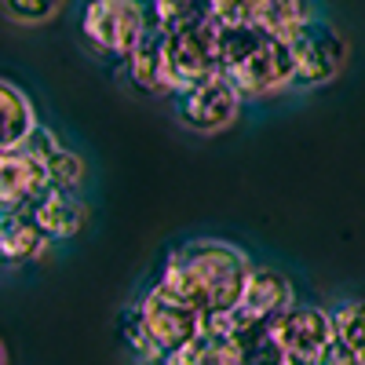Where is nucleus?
<instances>
[{
	"instance_id": "nucleus-7",
	"label": "nucleus",
	"mask_w": 365,
	"mask_h": 365,
	"mask_svg": "<svg viewBox=\"0 0 365 365\" xmlns=\"http://www.w3.org/2000/svg\"><path fill=\"white\" fill-rule=\"evenodd\" d=\"M81 29L99 51L128 58L150 29V8L143 0H99V4L84 8Z\"/></svg>"
},
{
	"instance_id": "nucleus-2",
	"label": "nucleus",
	"mask_w": 365,
	"mask_h": 365,
	"mask_svg": "<svg viewBox=\"0 0 365 365\" xmlns=\"http://www.w3.org/2000/svg\"><path fill=\"white\" fill-rule=\"evenodd\" d=\"M216 70L241 99L274 96L292 84V51L289 41L263 26H216Z\"/></svg>"
},
{
	"instance_id": "nucleus-12",
	"label": "nucleus",
	"mask_w": 365,
	"mask_h": 365,
	"mask_svg": "<svg viewBox=\"0 0 365 365\" xmlns=\"http://www.w3.org/2000/svg\"><path fill=\"white\" fill-rule=\"evenodd\" d=\"M51 241L37 230L34 212L29 208H4L0 212V263L19 267L37 259Z\"/></svg>"
},
{
	"instance_id": "nucleus-24",
	"label": "nucleus",
	"mask_w": 365,
	"mask_h": 365,
	"mask_svg": "<svg viewBox=\"0 0 365 365\" xmlns=\"http://www.w3.org/2000/svg\"><path fill=\"white\" fill-rule=\"evenodd\" d=\"M282 365H289V361H282Z\"/></svg>"
},
{
	"instance_id": "nucleus-1",
	"label": "nucleus",
	"mask_w": 365,
	"mask_h": 365,
	"mask_svg": "<svg viewBox=\"0 0 365 365\" xmlns=\"http://www.w3.org/2000/svg\"><path fill=\"white\" fill-rule=\"evenodd\" d=\"M249 270L252 263L241 249L227 245V241L201 237L168 256L158 289L179 303H187L201 318H216V314H227L237 303Z\"/></svg>"
},
{
	"instance_id": "nucleus-6",
	"label": "nucleus",
	"mask_w": 365,
	"mask_h": 365,
	"mask_svg": "<svg viewBox=\"0 0 365 365\" xmlns=\"http://www.w3.org/2000/svg\"><path fill=\"white\" fill-rule=\"evenodd\" d=\"M161 73H165V91H172V96L220 73L212 22L197 29H182V34H161Z\"/></svg>"
},
{
	"instance_id": "nucleus-19",
	"label": "nucleus",
	"mask_w": 365,
	"mask_h": 365,
	"mask_svg": "<svg viewBox=\"0 0 365 365\" xmlns=\"http://www.w3.org/2000/svg\"><path fill=\"white\" fill-rule=\"evenodd\" d=\"M4 11L19 26H44L63 11V0H4Z\"/></svg>"
},
{
	"instance_id": "nucleus-11",
	"label": "nucleus",
	"mask_w": 365,
	"mask_h": 365,
	"mask_svg": "<svg viewBox=\"0 0 365 365\" xmlns=\"http://www.w3.org/2000/svg\"><path fill=\"white\" fill-rule=\"evenodd\" d=\"M48 190L44 161L29 150H4L0 154V212L4 208H29Z\"/></svg>"
},
{
	"instance_id": "nucleus-15",
	"label": "nucleus",
	"mask_w": 365,
	"mask_h": 365,
	"mask_svg": "<svg viewBox=\"0 0 365 365\" xmlns=\"http://www.w3.org/2000/svg\"><path fill=\"white\" fill-rule=\"evenodd\" d=\"M125 63H128L132 81H135L143 91H154V96H161V91H165V73H161V29H154V22H150V29L143 34V41L132 48V55L125 58Z\"/></svg>"
},
{
	"instance_id": "nucleus-5",
	"label": "nucleus",
	"mask_w": 365,
	"mask_h": 365,
	"mask_svg": "<svg viewBox=\"0 0 365 365\" xmlns=\"http://www.w3.org/2000/svg\"><path fill=\"white\" fill-rule=\"evenodd\" d=\"M292 303L296 299H292V285H289L285 274L267 270V267H252L237 303L227 314L205 318V325H212V329H267L278 314H285Z\"/></svg>"
},
{
	"instance_id": "nucleus-22",
	"label": "nucleus",
	"mask_w": 365,
	"mask_h": 365,
	"mask_svg": "<svg viewBox=\"0 0 365 365\" xmlns=\"http://www.w3.org/2000/svg\"><path fill=\"white\" fill-rule=\"evenodd\" d=\"M88 4H99V0H88Z\"/></svg>"
},
{
	"instance_id": "nucleus-20",
	"label": "nucleus",
	"mask_w": 365,
	"mask_h": 365,
	"mask_svg": "<svg viewBox=\"0 0 365 365\" xmlns=\"http://www.w3.org/2000/svg\"><path fill=\"white\" fill-rule=\"evenodd\" d=\"M314 365H361V358H358V354H354L344 340L332 336V340H329V347L322 351V358H318Z\"/></svg>"
},
{
	"instance_id": "nucleus-18",
	"label": "nucleus",
	"mask_w": 365,
	"mask_h": 365,
	"mask_svg": "<svg viewBox=\"0 0 365 365\" xmlns=\"http://www.w3.org/2000/svg\"><path fill=\"white\" fill-rule=\"evenodd\" d=\"M332 332L344 340L365 365V299H347L332 311Z\"/></svg>"
},
{
	"instance_id": "nucleus-16",
	"label": "nucleus",
	"mask_w": 365,
	"mask_h": 365,
	"mask_svg": "<svg viewBox=\"0 0 365 365\" xmlns=\"http://www.w3.org/2000/svg\"><path fill=\"white\" fill-rule=\"evenodd\" d=\"M150 22L161 34H182L197 29L208 19V0H150Z\"/></svg>"
},
{
	"instance_id": "nucleus-13",
	"label": "nucleus",
	"mask_w": 365,
	"mask_h": 365,
	"mask_svg": "<svg viewBox=\"0 0 365 365\" xmlns=\"http://www.w3.org/2000/svg\"><path fill=\"white\" fill-rule=\"evenodd\" d=\"M29 212H34V223L48 241H63V237L81 234V227L88 220L84 201H77L73 194H63V190H44L29 205Z\"/></svg>"
},
{
	"instance_id": "nucleus-17",
	"label": "nucleus",
	"mask_w": 365,
	"mask_h": 365,
	"mask_svg": "<svg viewBox=\"0 0 365 365\" xmlns=\"http://www.w3.org/2000/svg\"><path fill=\"white\" fill-rule=\"evenodd\" d=\"M41 161H44V175H48V190L73 194L81 182H84V161H81V154L66 150L63 143H55Z\"/></svg>"
},
{
	"instance_id": "nucleus-8",
	"label": "nucleus",
	"mask_w": 365,
	"mask_h": 365,
	"mask_svg": "<svg viewBox=\"0 0 365 365\" xmlns=\"http://www.w3.org/2000/svg\"><path fill=\"white\" fill-rule=\"evenodd\" d=\"M332 336H336L332 332V311L307 307V303H292L285 314L270 322V340L278 344L289 365H314Z\"/></svg>"
},
{
	"instance_id": "nucleus-14",
	"label": "nucleus",
	"mask_w": 365,
	"mask_h": 365,
	"mask_svg": "<svg viewBox=\"0 0 365 365\" xmlns=\"http://www.w3.org/2000/svg\"><path fill=\"white\" fill-rule=\"evenodd\" d=\"M41 128L37 110L22 91L8 81H0V154L4 150H22L26 139Z\"/></svg>"
},
{
	"instance_id": "nucleus-9",
	"label": "nucleus",
	"mask_w": 365,
	"mask_h": 365,
	"mask_svg": "<svg viewBox=\"0 0 365 365\" xmlns=\"http://www.w3.org/2000/svg\"><path fill=\"white\" fill-rule=\"evenodd\" d=\"M237 110H241V96L220 73H212L208 81H201V84L175 96L179 120L194 132H220V128L234 125Z\"/></svg>"
},
{
	"instance_id": "nucleus-10",
	"label": "nucleus",
	"mask_w": 365,
	"mask_h": 365,
	"mask_svg": "<svg viewBox=\"0 0 365 365\" xmlns=\"http://www.w3.org/2000/svg\"><path fill=\"white\" fill-rule=\"evenodd\" d=\"M303 15V0H208L216 26H263L278 37H289Z\"/></svg>"
},
{
	"instance_id": "nucleus-3",
	"label": "nucleus",
	"mask_w": 365,
	"mask_h": 365,
	"mask_svg": "<svg viewBox=\"0 0 365 365\" xmlns=\"http://www.w3.org/2000/svg\"><path fill=\"white\" fill-rule=\"evenodd\" d=\"M201 329H205V318L197 311H190L187 303L172 299L168 292L154 285L128 318V340L143 361L158 365L161 358L179 354L187 344H194L201 336Z\"/></svg>"
},
{
	"instance_id": "nucleus-23",
	"label": "nucleus",
	"mask_w": 365,
	"mask_h": 365,
	"mask_svg": "<svg viewBox=\"0 0 365 365\" xmlns=\"http://www.w3.org/2000/svg\"><path fill=\"white\" fill-rule=\"evenodd\" d=\"M143 4H150V0H143Z\"/></svg>"
},
{
	"instance_id": "nucleus-21",
	"label": "nucleus",
	"mask_w": 365,
	"mask_h": 365,
	"mask_svg": "<svg viewBox=\"0 0 365 365\" xmlns=\"http://www.w3.org/2000/svg\"><path fill=\"white\" fill-rule=\"evenodd\" d=\"M0 365H8V351H4V344H0Z\"/></svg>"
},
{
	"instance_id": "nucleus-4",
	"label": "nucleus",
	"mask_w": 365,
	"mask_h": 365,
	"mask_svg": "<svg viewBox=\"0 0 365 365\" xmlns=\"http://www.w3.org/2000/svg\"><path fill=\"white\" fill-rule=\"evenodd\" d=\"M285 41L292 51V84H299V88L329 84L347 63V41L325 19L303 15Z\"/></svg>"
}]
</instances>
